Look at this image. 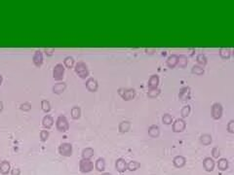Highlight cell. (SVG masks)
Returning <instances> with one entry per match:
<instances>
[{
    "instance_id": "obj_44",
    "label": "cell",
    "mask_w": 234,
    "mask_h": 175,
    "mask_svg": "<svg viewBox=\"0 0 234 175\" xmlns=\"http://www.w3.org/2000/svg\"><path fill=\"white\" fill-rule=\"evenodd\" d=\"M2 81H3V78H2V76H1V75H0V86H1Z\"/></svg>"
},
{
    "instance_id": "obj_30",
    "label": "cell",
    "mask_w": 234,
    "mask_h": 175,
    "mask_svg": "<svg viewBox=\"0 0 234 175\" xmlns=\"http://www.w3.org/2000/svg\"><path fill=\"white\" fill-rule=\"evenodd\" d=\"M196 61L200 65L204 66V65H206V63H207V58L204 54H199L196 58Z\"/></svg>"
},
{
    "instance_id": "obj_5",
    "label": "cell",
    "mask_w": 234,
    "mask_h": 175,
    "mask_svg": "<svg viewBox=\"0 0 234 175\" xmlns=\"http://www.w3.org/2000/svg\"><path fill=\"white\" fill-rule=\"evenodd\" d=\"M59 153L63 157H70L72 155V145L69 143H63L59 147Z\"/></svg>"
},
{
    "instance_id": "obj_31",
    "label": "cell",
    "mask_w": 234,
    "mask_h": 175,
    "mask_svg": "<svg viewBox=\"0 0 234 175\" xmlns=\"http://www.w3.org/2000/svg\"><path fill=\"white\" fill-rule=\"evenodd\" d=\"M64 65H66L67 68H72L74 65V59L72 57H67L63 61Z\"/></svg>"
},
{
    "instance_id": "obj_17",
    "label": "cell",
    "mask_w": 234,
    "mask_h": 175,
    "mask_svg": "<svg viewBox=\"0 0 234 175\" xmlns=\"http://www.w3.org/2000/svg\"><path fill=\"white\" fill-rule=\"evenodd\" d=\"M159 84V77L157 75H152V76L149 78L148 80V87L149 89H157V86Z\"/></svg>"
},
{
    "instance_id": "obj_16",
    "label": "cell",
    "mask_w": 234,
    "mask_h": 175,
    "mask_svg": "<svg viewBox=\"0 0 234 175\" xmlns=\"http://www.w3.org/2000/svg\"><path fill=\"white\" fill-rule=\"evenodd\" d=\"M178 58L177 54H172L168 58H167V65L168 67L170 68H174L178 65Z\"/></svg>"
},
{
    "instance_id": "obj_40",
    "label": "cell",
    "mask_w": 234,
    "mask_h": 175,
    "mask_svg": "<svg viewBox=\"0 0 234 175\" xmlns=\"http://www.w3.org/2000/svg\"><path fill=\"white\" fill-rule=\"evenodd\" d=\"M31 103H28V102L23 103V104L21 105V109L23 110V111H29V110H31Z\"/></svg>"
},
{
    "instance_id": "obj_32",
    "label": "cell",
    "mask_w": 234,
    "mask_h": 175,
    "mask_svg": "<svg viewBox=\"0 0 234 175\" xmlns=\"http://www.w3.org/2000/svg\"><path fill=\"white\" fill-rule=\"evenodd\" d=\"M159 93H160V89H149V91H148L147 96H148L149 97L154 98V97L158 96Z\"/></svg>"
},
{
    "instance_id": "obj_41",
    "label": "cell",
    "mask_w": 234,
    "mask_h": 175,
    "mask_svg": "<svg viewBox=\"0 0 234 175\" xmlns=\"http://www.w3.org/2000/svg\"><path fill=\"white\" fill-rule=\"evenodd\" d=\"M11 174L12 175H20L21 174V170H20V168H13L12 171H11Z\"/></svg>"
},
{
    "instance_id": "obj_28",
    "label": "cell",
    "mask_w": 234,
    "mask_h": 175,
    "mask_svg": "<svg viewBox=\"0 0 234 175\" xmlns=\"http://www.w3.org/2000/svg\"><path fill=\"white\" fill-rule=\"evenodd\" d=\"M80 115H81V109L77 107V106H74L71 109V117L74 120H77L80 118Z\"/></svg>"
},
{
    "instance_id": "obj_26",
    "label": "cell",
    "mask_w": 234,
    "mask_h": 175,
    "mask_svg": "<svg viewBox=\"0 0 234 175\" xmlns=\"http://www.w3.org/2000/svg\"><path fill=\"white\" fill-rule=\"evenodd\" d=\"M220 56L222 59H228L230 57V50L227 48H221L220 50Z\"/></svg>"
},
{
    "instance_id": "obj_9",
    "label": "cell",
    "mask_w": 234,
    "mask_h": 175,
    "mask_svg": "<svg viewBox=\"0 0 234 175\" xmlns=\"http://www.w3.org/2000/svg\"><path fill=\"white\" fill-rule=\"evenodd\" d=\"M178 97H180L181 100L185 101L188 100L190 98V88L189 87H185L181 89L180 93H178Z\"/></svg>"
},
{
    "instance_id": "obj_20",
    "label": "cell",
    "mask_w": 234,
    "mask_h": 175,
    "mask_svg": "<svg viewBox=\"0 0 234 175\" xmlns=\"http://www.w3.org/2000/svg\"><path fill=\"white\" fill-rule=\"evenodd\" d=\"M53 124H54V120L51 116H49V115L45 116L42 120V124L45 128H51L52 126H53Z\"/></svg>"
},
{
    "instance_id": "obj_10",
    "label": "cell",
    "mask_w": 234,
    "mask_h": 175,
    "mask_svg": "<svg viewBox=\"0 0 234 175\" xmlns=\"http://www.w3.org/2000/svg\"><path fill=\"white\" fill-rule=\"evenodd\" d=\"M203 166L207 171H213L215 168V161L211 158H205L203 161Z\"/></svg>"
},
{
    "instance_id": "obj_13",
    "label": "cell",
    "mask_w": 234,
    "mask_h": 175,
    "mask_svg": "<svg viewBox=\"0 0 234 175\" xmlns=\"http://www.w3.org/2000/svg\"><path fill=\"white\" fill-rule=\"evenodd\" d=\"M186 163V159L183 156H176L173 159V163L177 168H181L182 166H185V164Z\"/></svg>"
},
{
    "instance_id": "obj_38",
    "label": "cell",
    "mask_w": 234,
    "mask_h": 175,
    "mask_svg": "<svg viewBox=\"0 0 234 175\" xmlns=\"http://www.w3.org/2000/svg\"><path fill=\"white\" fill-rule=\"evenodd\" d=\"M212 156H213L214 159H218V158H220L221 153H220V150H218V147L213 148V150H212Z\"/></svg>"
},
{
    "instance_id": "obj_19",
    "label": "cell",
    "mask_w": 234,
    "mask_h": 175,
    "mask_svg": "<svg viewBox=\"0 0 234 175\" xmlns=\"http://www.w3.org/2000/svg\"><path fill=\"white\" fill-rule=\"evenodd\" d=\"M95 167L98 171H104L106 169V162H104L103 158H99L96 162V164H95Z\"/></svg>"
},
{
    "instance_id": "obj_24",
    "label": "cell",
    "mask_w": 234,
    "mask_h": 175,
    "mask_svg": "<svg viewBox=\"0 0 234 175\" xmlns=\"http://www.w3.org/2000/svg\"><path fill=\"white\" fill-rule=\"evenodd\" d=\"M141 167V163L137 162V161H131L127 164V169L130 171H135L137 169H139Z\"/></svg>"
},
{
    "instance_id": "obj_29",
    "label": "cell",
    "mask_w": 234,
    "mask_h": 175,
    "mask_svg": "<svg viewBox=\"0 0 234 175\" xmlns=\"http://www.w3.org/2000/svg\"><path fill=\"white\" fill-rule=\"evenodd\" d=\"M200 141L203 145H209L212 143V137L209 134H203L200 137Z\"/></svg>"
},
{
    "instance_id": "obj_33",
    "label": "cell",
    "mask_w": 234,
    "mask_h": 175,
    "mask_svg": "<svg viewBox=\"0 0 234 175\" xmlns=\"http://www.w3.org/2000/svg\"><path fill=\"white\" fill-rule=\"evenodd\" d=\"M189 113H190V106H189V105H185V106H183L182 109L181 110V115L182 118L187 117Z\"/></svg>"
},
{
    "instance_id": "obj_18",
    "label": "cell",
    "mask_w": 234,
    "mask_h": 175,
    "mask_svg": "<svg viewBox=\"0 0 234 175\" xmlns=\"http://www.w3.org/2000/svg\"><path fill=\"white\" fill-rule=\"evenodd\" d=\"M66 88H67L66 83H63H63H58V84H56L53 87V93L59 94V93H63V91L66 89Z\"/></svg>"
},
{
    "instance_id": "obj_39",
    "label": "cell",
    "mask_w": 234,
    "mask_h": 175,
    "mask_svg": "<svg viewBox=\"0 0 234 175\" xmlns=\"http://www.w3.org/2000/svg\"><path fill=\"white\" fill-rule=\"evenodd\" d=\"M227 131L231 132V133H234V120H231V121L228 123L227 124Z\"/></svg>"
},
{
    "instance_id": "obj_21",
    "label": "cell",
    "mask_w": 234,
    "mask_h": 175,
    "mask_svg": "<svg viewBox=\"0 0 234 175\" xmlns=\"http://www.w3.org/2000/svg\"><path fill=\"white\" fill-rule=\"evenodd\" d=\"M159 133H160V129H159L158 126L153 124V126L149 127V128H148V134L151 137H157L159 135Z\"/></svg>"
},
{
    "instance_id": "obj_43",
    "label": "cell",
    "mask_w": 234,
    "mask_h": 175,
    "mask_svg": "<svg viewBox=\"0 0 234 175\" xmlns=\"http://www.w3.org/2000/svg\"><path fill=\"white\" fill-rule=\"evenodd\" d=\"M2 109H3V103L2 101H0V112L2 111Z\"/></svg>"
},
{
    "instance_id": "obj_3",
    "label": "cell",
    "mask_w": 234,
    "mask_h": 175,
    "mask_svg": "<svg viewBox=\"0 0 234 175\" xmlns=\"http://www.w3.org/2000/svg\"><path fill=\"white\" fill-rule=\"evenodd\" d=\"M79 168H80V171L82 173L91 172L94 168V163L90 161V159H82L81 161L79 162Z\"/></svg>"
},
{
    "instance_id": "obj_35",
    "label": "cell",
    "mask_w": 234,
    "mask_h": 175,
    "mask_svg": "<svg viewBox=\"0 0 234 175\" xmlns=\"http://www.w3.org/2000/svg\"><path fill=\"white\" fill-rule=\"evenodd\" d=\"M162 122L165 124H171L173 123V118L170 114H165L162 118Z\"/></svg>"
},
{
    "instance_id": "obj_47",
    "label": "cell",
    "mask_w": 234,
    "mask_h": 175,
    "mask_svg": "<svg viewBox=\"0 0 234 175\" xmlns=\"http://www.w3.org/2000/svg\"></svg>"
},
{
    "instance_id": "obj_46",
    "label": "cell",
    "mask_w": 234,
    "mask_h": 175,
    "mask_svg": "<svg viewBox=\"0 0 234 175\" xmlns=\"http://www.w3.org/2000/svg\"><path fill=\"white\" fill-rule=\"evenodd\" d=\"M233 56H234V50H233Z\"/></svg>"
},
{
    "instance_id": "obj_15",
    "label": "cell",
    "mask_w": 234,
    "mask_h": 175,
    "mask_svg": "<svg viewBox=\"0 0 234 175\" xmlns=\"http://www.w3.org/2000/svg\"><path fill=\"white\" fill-rule=\"evenodd\" d=\"M10 169H11V164L8 161L1 162V163H0V173L6 175L10 172Z\"/></svg>"
},
{
    "instance_id": "obj_36",
    "label": "cell",
    "mask_w": 234,
    "mask_h": 175,
    "mask_svg": "<svg viewBox=\"0 0 234 175\" xmlns=\"http://www.w3.org/2000/svg\"><path fill=\"white\" fill-rule=\"evenodd\" d=\"M192 73L196 74V75H202V74H204V69H203L202 66L194 65L192 67Z\"/></svg>"
},
{
    "instance_id": "obj_25",
    "label": "cell",
    "mask_w": 234,
    "mask_h": 175,
    "mask_svg": "<svg viewBox=\"0 0 234 175\" xmlns=\"http://www.w3.org/2000/svg\"><path fill=\"white\" fill-rule=\"evenodd\" d=\"M178 65L182 67V68H185L187 65V58L183 54H181V56H178Z\"/></svg>"
},
{
    "instance_id": "obj_8",
    "label": "cell",
    "mask_w": 234,
    "mask_h": 175,
    "mask_svg": "<svg viewBox=\"0 0 234 175\" xmlns=\"http://www.w3.org/2000/svg\"><path fill=\"white\" fill-rule=\"evenodd\" d=\"M185 128V122L182 119H177L173 124V131L182 132Z\"/></svg>"
},
{
    "instance_id": "obj_12",
    "label": "cell",
    "mask_w": 234,
    "mask_h": 175,
    "mask_svg": "<svg viewBox=\"0 0 234 175\" xmlns=\"http://www.w3.org/2000/svg\"><path fill=\"white\" fill-rule=\"evenodd\" d=\"M32 61H33V63H34V65L35 66H37V67L41 66L42 63H43V54H42V53L40 51H36L35 53H34Z\"/></svg>"
},
{
    "instance_id": "obj_2",
    "label": "cell",
    "mask_w": 234,
    "mask_h": 175,
    "mask_svg": "<svg viewBox=\"0 0 234 175\" xmlns=\"http://www.w3.org/2000/svg\"><path fill=\"white\" fill-rule=\"evenodd\" d=\"M56 126H57V129L59 131H62L64 132L67 131V129L69 128V124L67 119L64 117V116H59L57 119V122H56Z\"/></svg>"
},
{
    "instance_id": "obj_14",
    "label": "cell",
    "mask_w": 234,
    "mask_h": 175,
    "mask_svg": "<svg viewBox=\"0 0 234 175\" xmlns=\"http://www.w3.org/2000/svg\"><path fill=\"white\" fill-rule=\"evenodd\" d=\"M86 87L90 92H96L98 89V82L97 80H95L93 78H90L87 80L86 82Z\"/></svg>"
},
{
    "instance_id": "obj_4",
    "label": "cell",
    "mask_w": 234,
    "mask_h": 175,
    "mask_svg": "<svg viewBox=\"0 0 234 175\" xmlns=\"http://www.w3.org/2000/svg\"><path fill=\"white\" fill-rule=\"evenodd\" d=\"M118 93L120 94V96L125 100H131L136 96V92L134 89H120Z\"/></svg>"
},
{
    "instance_id": "obj_37",
    "label": "cell",
    "mask_w": 234,
    "mask_h": 175,
    "mask_svg": "<svg viewBox=\"0 0 234 175\" xmlns=\"http://www.w3.org/2000/svg\"><path fill=\"white\" fill-rule=\"evenodd\" d=\"M48 137H49V131H41V132H40V139H41V141H46V140L48 139Z\"/></svg>"
},
{
    "instance_id": "obj_34",
    "label": "cell",
    "mask_w": 234,
    "mask_h": 175,
    "mask_svg": "<svg viewBox=\"0 0 234 175\" xmlns=\"http://www.w3.org/2000/svg\"><path fill=\"white\" fill-rule=\"evenodd\" d=\"M41 108L44 112H50L51 110V105H50V102L48 100H42L41 102Z\"/></svg>"
},
{
    "instance_id": "obj_6",
    "label": "cell",
    "mask_w": 234,
    "mask_h": 175,
    "mask_svg": "<svg viewBox=\"0 0 234 175\" xmlns=\"http://www.w3.org/2000/svg\"><path fill=\"white\" fill-rule=\"evenodd\" d=\"M63 75H64V67L62 63H58L57 65L54 67L53 77L55 80H57V81H61V80L63 79Z\"/></svg>"
},
{
    "instance_id": "obj_22",
    "label": "cell",
    "mask_w": 234,
    "mask_h": 175,
    "mask_svg": "<svg viewBox=\"0 0 234 175\" xmlns=\"http://www.w3.org/2000/svg\"><path fill=\"white\" fill-rule=\"evenodd\" d=\"M82 159H90L94 156V150L92 148H85L82 151Z\"/></svg>"
},
{
    "instance_id": "obj_7",
    "label": "cell",
    "mask_w": 234,
    "mask_h": 175,
    "mask_svg": "<svg viewBox=\"0 0 234 175\" xmlns=\"http://www.w3.org/2000/svg\"><path fill=\"white\" fill-rule=\"evenodd\" d=\"M222 116V106L221 103L216 102L212 106V117L214 120H218Z\"/></svg>"
},
{
    "instance_id": "obj_42",
    "label": "cell",
    "mask_w": 234,
    "mask_h": 175,
    "mask_svg": "<svg viewBox=\"0 0 234 175\" xmlns=\"http://www.w3.org/2000/svg\"><path fill=\"white\" fill-rule=\"evenodd\" d=\"M45 52H46V54H48V56H52L54 50H53V49H46Z\"/></svg>"
},
{
    "instance_id": "obj_27",
    "label": "cell",
    "mask_w": 234,
    "mask_h": 175,
    "mask_svg": "<svg viewBox=\"0 0 234 175\" xmlns=\"http://www.w3.org/2000/svg\"><path fill=\"white\" fill-rule=\"evenodd\" d=\"M131 128V124L129 122H122L119 124V131L120 132H127Z\"/></svg>"
},
{
    "instance_id": "obj_45",
    "label": "cell",
    "mask_w": 234,
    "mask_h": 175,
    "mask_svg": "<svg viewBox=\"0 0 234 175\" xmlns=\"http://www.w3.org/2000/svg\"><path fill=\"white\" fill-rule=\"evenodd\" d=\"M102 175H112V174L109 173V172H104V173H103Z\"/></svg>"
},
{
    "instance_id": "obj_23",
    "label": "cell",
    "mask_w": 234,
    "mask_h": 175,
    "mask_svg": "<svg viewBox=\"0 0 234 175\" xmlns=\"http://www.w3.org/2000/svg\"><path fill=\"white\" fill-rule=\"evenodd\" d=\"M227 167H228V162H227V159H218V168L220 169V170H221V171H225V170H226L227 169Z\"/></svg>"
},
{
    "instance_id": "obj_1",
    "label": "cell",
    "mask_w": 234,
    "mask_h": 175,
    "mask_svg": "<svg viewBox=\"0 0 234 175\" xmlns=\"http://www.w3.org/2000/svg\"><path fill=\"white\" fill-rule=\"evenodd\" d=\"M75 72L79 77L82 79H86L89 76V70L87 65L84 62H77L75 65Z\"/></svg>"
},
{
    "instance_id": "obj_11",
    "label": "cell",
    "mask_w": 234,
    "mask_h": 175,
    "mask_svg": "<svg viewBox=\"0 0 234 175\" xmlns=\"http://www.w3.org/2000/svg\"><path fill=\"white\" fill-rule=\"evenodd\" d=\"M115 168L119 172H124L127 169V163L124 159H118L115 162Z\"/></svg>"
}]
</instances>
